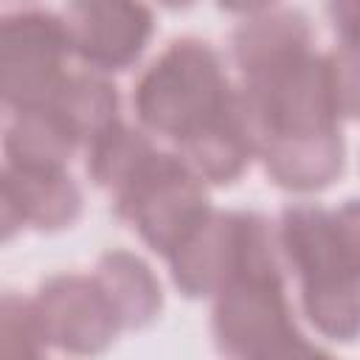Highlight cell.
Masks as SVG:
<instances>
[{"label": "cell", "mask_w": 360, "mask_h": 360, "mask_svg": "<svg viewBox=\"0 0 360 360\" xmlns=\"http://www.w3.org/2000/svg\"><path fill=\"white\" fill-rule=\"evenodd\" d=\"M93 276L107 292L124 329H143L160 315L163 287L143 256L124 248H112L98 256Z\"/></svg>", "instance_id": "4fadbf2b"}, {"label": "cell", "mask_w": 360, "mask_h": 360, "mask_svg": "<svg viewBox=\"0 0 360 360\" xmlns=\"http://www.w3.org/2000/svg\"><path fill=\"white\" fill-rule=\"evenodd\" d=\"M326 56L329 82L335 93V104L343 118L360 121V42L340 39Z\"/></svg>", "instance_id": "d6986e66"}, {"label": "cell", "mask_w": 360, "mask_h": 360, "mask_svg": "<svg viewBox=\"0 0 360 360\" xmlns=\"http://www.w3.org/2000/svg\"><path fill=\"white\" fill-rule=\"evenodd\" d=\"M301 309L318 335L352 343L360 338V278L335 276L315 284H301Z\"/></svg>", "instance_id": "e0dca14e"}, {"label": "cell", "mask_w": 360, "mask_h": 360, "mask_svg": "<svg viewBox=\"0 0 360 360\" xmlns=\"http://www.w3.org/2000/svg\"><path fill=\"white\" fill-rule=\"evenodd\" d=\"M236 96L219 51L197 37L172 39L138 76L132 110L149 135L180 141Z\"/></svg>", "instance_id": "6da1fadb"}, {"label": "cell", "mask_w": 360, "mask_h": 360, "mask_svg": "<svg viewBox=\"0 0 360 360\" xmlns=\"http://www.w3.org/2000/svg\"><path fill=\"white\" fill-rule=\"evenodd\" d=\"M278 233L256 211L211 214L166 256L174 287L186 298H214L233 276L259 267H281Z\"/></svg>", "instance_id": "7a4b0ae2"}, {"label": "cell", "mask_w": 360, "mask_h": 360, "mask_svg": "<svg viewBox=\"0 0 360 360\" xmlns=\"http://www.w3.org/2000/svg\"><path fill=\"white\" fill-rule=\"evenodd\" d=\"M217 349L231 360H262L301 335L284 292L281 267H259L233 276L211 309Z\"/></svg>", "instance_id": "8992f818"}, {"label": "cell", "mask_w": 360, "mask_h": 360, "mask_svg": "<svg viewBox=\"0 0 360 360\" xmlns=\"http://www.w3.org/2000/svg\"><path fill=\"white\" fill-rule=\"evenodd\" d=\"M51 107H56V112L70 124L82 146L121 121L118 87L104 73L93 70H70Z\"/></svg>", "instance_id": "2e32d148"}, {"label": "cell", "mask_w": 360, "mask_h": 360, "mask_svg": "<svg viewBox=\"0 0 360 360\" xmlns=\"http://www.w3.org/2000/svg\"><path fill=\"white\" fill-rule=\"evenodd\" d=\"M329 17L340 39L360 42V3H332Z\"/></svg>", "instance_id": "44dd1931"}, {"label": "cell", "mask_w": 360, "mask_h": 360, "mask_svg": "<svg viewBox=\"0 0 360 360\" xmlns=\"http://www.w3.org/2000/svg\"><path fill=\"white\" fill-rule=\"evenodd\" d=\"M236 96L259 149L276 138L340 129L326 56L315 51L270 73L242 79Z\"/></svg>", "instance_id": "3957f363"}, {"label": "cell", "mask_w": 360, "mask_h": 360, "mask_svg": "<svg viewBox=\"0 0 360 360\" xmlns=\"http://www.w3.org/2000/svg\"><path fill=\"white\" fill-rule=\"evenodd\" d=\"M84 152H87L84 166H87L90 180L98 188L118 194L155 158L158 146L152 143V135L143 127L118 121L101 135H96L84 146Z\"/></svg>", "instance_id": "9a60e30c"}, {"label": "cell", "mask_w": 360, "mask_h": 360, "mask_svg": "<svg viewBox=\"0 0 360 360\" xmlns=\"http://www.w3.org/2000/svg\"><path fill=\"white\" fill-rule=\"evenodd\" d=\"M42 349L48 343L31 298L6 292L0 307V360H42Z\"/></svg>", "instance_id": "ac0fdd59"}, {"label": "cell", "mask_w": 360, "mask_h": 360, "mask_svg": "<svg viewBox=\"0 0 360 360\" xmlns=\"http://www.w3.org/2000/svg\"><path fill=\"white\" fill-rule=\"evenodd\" d=\"M84 208L79 183L68 169H20L3 166L0 177V219L8 242L22 228L62 231L70 228Z\"/></svg>", "instance_id": "9c48e42d"}, {"label": "cell", "mask_w": 360, "mask_h": 360, "mask_svg": "<svg viewBox=\"0 0 360 360\" xmlns=\"http://www.w3.org/2000/svg\"><path fill=\"white\" fill-rule=\"evenodd\" d=\"M231 45L242 79H253L312 53V28L298 8L256 6L233 28Z\"/></svg>", "instance_id": "30bf717a"}, {"label": "cell", "mask_w": 360, "mask_h": 360, "mask_svg": "<svg viewBox=\"0 0 360 360\" xmlns=\"http://www.w3.org/2000/svg\"><path fill=\"white\" fill-rule=\"evenodd\" d=\"M262 360H335V357L326 354L323 349L312 346L304 335H295L292 340H287L284 346H278L273 354H267Z\"/></svg>", "instance_id": "7402d4cb"}, {"label": "cell", "mask_w": 360, "mask_h": 360, "mask_svg": "<svg viewBox=\"0 0 360 360\" xmlns=\"http://www.w3.org/2000/svg\"><path fill=\"white\" fill-rule=\"evenodd\" d=\"M112 208L143 245L163 259L211 214L208 186L183 163L177 152H155V158L118 191Z\"/></svg>", "instance_id": "277c9868"}, {"label": "cell", "mask_w": 360, "mask_h": 360, "mask_svg": "<svg viewBox=\"0 0 360 360\" xmlns=\"http://www.w3.org/2000/svg\"><path fill=\"white\" fill-rule=\"evenodd\" d=\"M332 217H335L340 250L352 264V270L360 273V197H352L338 208H332Z\"/></svg>", "instance_id": "ffe728a7"}, {"label": "cell", "mask_w": 360, "mask_h": 360, "mask_svg": "<svg viewBox=\"0 0 360 360\" xmlns=\"http://www.w3.org/2000/svg\"><path fill=\"white\" fill-rule=\"evenodd\" d=\"M73 56L65 14L14 8L0 17V96L11 112L45 107L70 76Z\"/></svg>", "instance_id": "5b68a950"}, {"label": "cell", "mask_w": 360, "mask_h": 360, "mask_svg": "<svg viewBox=\"0 0 360 360\" xmlns=\"http://www.w3.org/2000/svg\"><path fill=\"white\" fill-rule=\"evenodd\" d=\"M259 158L264 163L267 177L295 194H315L332 186L346 163V146L340 129L276 138L262 143Z\"/></svg>", "instance_id": "7c38bea8"}, {"label": "cell", "mask_w": 360, "mask_h": 360, "mask_svg": "<svg viewBox=\"0 0 360 360\" xmlns=\"http://www.w3.org/2000/svg\"><path fill=\"white\" fill-rule=\"evenodd\" d=\"M31 304L45 343L73 357L104 354L124 332L93 273H56L37 287Z\"/></svg>", "instance_id": "52a82bcc"}, {"label": "cell", "mask_w": 360, "mask_h": 360, "mask_svg": "<svg viewBox=\"0 0 360 360\" xmlns=\"http://www.w3.org/2000/svg\"><path fill=\"white\" fill-rule=\"evenodd\" d=\"M79 146L82 141L51 104L11 112L3 135L6 166L20 169H68Z\"/></svg>", "instance_id": "5bb4252c"}, {"label": "cell", "mask_w": 360, "mask_h": 360, "mask_svg": "<svg viewBox=\"0 0 360 360\" xmlns=\"http://www.w3.org/2000/svg\"><path fill=\"white\" fill-rule=\"evenodd\" d=\"M174 152L205 186L236 183L248 172L253 158H259V143L239 107V96H233V101L222 112L180 138L174 143Z\"/></svg>", "instance_id": "8fae6325"}, {"label": "cell", "mask_w": 360, "mask_h": 360, "mask_svg": "<svg viewBox=\"0 0 360 360\" xmlns=\"http://www.w3.org/2000/svg\"><path fill=\"white\" fill-rule=\"evenodd\" d=\"M62 14L70 31L73 56L87 70L104 76L132 68L155 34V14L143 3L84 0L70 3Z\"/></svg>", "instance_id": "ba28073f"}]
</instances>
